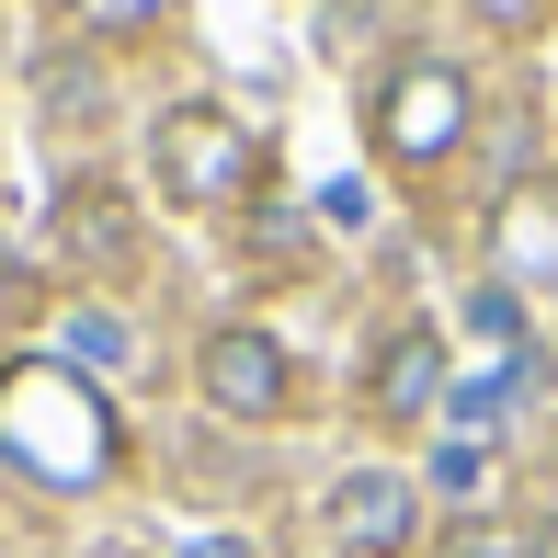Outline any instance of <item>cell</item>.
Returning a JSON list of instances; mask_svg holds the SVG:
<instances>
[{
  "label": "cell",
  "instance_id": "obj_1",
  "mask_svg": "<svg viewBox=\"0 0 558 558\" xmlns=\"http://www.w3.org/2000/svg\"><path fill=\"white\" fill-rule=\"evenodd\" d=\"M0 456H12L23 478H46V490H92V478H114V399L92 388L69 353H23V365H0Z\"/></svg>",
  "mask_w": 558,
  "mask_h": 558
},
{
  "label": "cell",
  "instance_id": "obj_2",
  "mask_svg": "<svg viewBox=\"0 0 558 558\" xmlns=\"http://www.w3.org/2000/svg\"><path fill=\"white\" fill-rule=\"evenodd\" d=\"M468 125H478L468 69H445V58H399V69H388V92H376V148H388V160L434 171V160L468 148Z\"/></svg>",
  "mask_w": 558,
  "mask_h": 558
},
{
  "label": "cell",
  "instance_id": "obj_3",
  "mask_svg": "<svg viewBox=\"0 0 558 558\" xmlns=\"http://www.w3.org/2000/svg\"><path fill=\"white\" fill-rule=\"evenodd\" d=\"M148 183H160L171 206H228V194L251 183V137L217 104H171L148 125Z\"/></svg>",
  "mask_w": 558,
  "mask_h": 558
},
{
  "label": "cell",
  "instance_id": "obj_4",
  "mask_svg": "<svg viewBox=\"0 0 558 558\" xmlns=\"http://www.w3.org/2000/svg\"><path fill=\"white\" fill-rule=\"evenodd\" d=\"M445 399H456V342L434 319H411V331L376 342V365H365V411L376 422H434Z\"/></svg>",
  "mask_w": 558,
  "mask_h": 558
},
{
  "label": "cell",
  "instance_id": "obj_5",
  "mask_svg": "<svg viewBox=\"0 0 558 558\" xmlns=\"http://www.w3.org/2000/svg\"><path fill=\"white\" fill-rule=\"evenodd\" d=\"M206 411H228V422H274L286 411V353H274V331L263 319H228V331H206Z\"/></svg>",
  "mask_w": 558,
  "mask_h": 558
},
{
  "label": "cell",
  "instance_id": "obj_6",
  "mask_svg": "<svg viewBox=\"0 0 558 558\" xmlns=\"http://www.w3.org/2000/svg\"><path fill=\"white\" fill-rule=\"evenodd\" d=\"M331 536L353 547V558H399L422 536V501H411V478L399 468H353L342 490H331Z\"/></svg>",
  "mask_w": 558,
  "mask_h": 558
},
{
  "label": "cell",
  "instance_id": "obj_7",
  "mask_svg": "<svg viewBox=\"0 0 558 558\" xmlns=\"http://www.w3.org/2000/svg\"><path fill=\"white\" fill-rule=\"evenodd\" d=\"M547 274H558V194H501V286H547Z\"/></svg>",
  "mask_w": 558,
  "mask_h": 558
},
{
  "label": "cell",
  "instance_id": "obj_8",
  "mask_svg": "<svg viewBox=\"0 0 558 558\" xmlns=\"http://www.w3.org/2000/svg\"><path fill=\"white\" fill-rule=\"evenodd\" d=\"M58 251H69V263H92V274H114L125 251H137V240H125V206H114L104 183H69V194H58Z\"/></svg>",
  "mask_w": 558,
  "mask_h": 558
},
{
  "label": "cell",
  "instance_id": "obj_9",
  "mask_svg": "<svg viewBox=\"0 0 558 558\" xmlns=\"http://www.w3.org/2000/svg\"><path fill=\"white\" fill-rule=\"evenodd\" d=\"M456 331H468L478 353H501V365H524V296H513V286L490 274V286L468 296V319H456Z\"/></svg>",
  "mask_w": 558,
  "mask_h": 558
},
{
  "label": "cell",
  "instance_id": "obj_10",
  "mask_svg": "<svg viewBox=\"0 0 558 558\" xmlns=\"http://www.w3.org/2000/svg\"><path fill=\"white\" fill-rule=\"evenodd\" d=\"M35 92H46V114H81V125L104 114V69H92V58H81V69H69V58H46V81H35Z\"/></svg>",
  "mask_w": 558,
  "mask_h": 558
},
{
  "label": "cell",
  "instance_id": "obj_11",
  "mask_svg": "<svg viewBox=\"0 0 558 558\" xmlns=\"http://www.w3.org/2000/svg\"><path fill=\"white\" fill-rule=\"evenodd\" d=\"M434 558H524V524H490V513H456Z\"/></svg>",
  "mask_w": 558,
  "mask_h": 558
},
{
  "label": "cell",
  "instance_id": "obj_12",
  "mask_svg": "<svg viewBox=\"0 0 558 558\" xmlns=\"http://www.w3.org/2000/svg\"><path fill=\"white\" fill-rule=\"evenodd\" d=\"M69 12H81L92 35H137V23H160L171 0H69Z\"/></svg>",
  "mask_w": 558,
  "mask_h": 558
},
{
  "label": "cell",
  "instance_id": "obj_13",
  "mask_svg": "<svg viewBox=\"0 0 558 558\" xmlns=\"http://www.w3.org/2000/svg\"><path fill=\"white\" fill-rule=\"evenodd\" d=\"M69 365H81V376L92 365H125V331H114V319H81V353H69Z\"/></svg>",
  "mask_w": 558,
  "mask_h": 558
},
{
  "label": "cell",
  "instance_id": "obj_14",
  "mask_svg": "<svg viewBox=\"0 0 558 558\" xmlns=\"http://www.w3.org/2000/svg\"><path fill=\"white\" fill-rule=\"evenodd\" d=\"M434 490H478V445H445L434 456Z\"/></svg>",
  "mask_w": 558,
  "mask_h": 558
},
{
  "label": "cell",
  "instance_id": "obj_15",
  "mask_svg": "<svg viewBox=\"0 0 558 558\" xmlns=\"http://www.w3.org/2000/svg\"><path fill=\"white\" fill-rule=\"evenodd\" d=\"M468 12H478V23H501V35H524V23H536L547 0H468Z\"/></svg>",
  "mask_w": 558,
  "mask_h": 558
},
{
  "label": "cell",
  "instance_id": "obj_16",
  "mask_svg": "<svg viewBox=\"0 0 558 558\" xmlns=\"http://www.w3.org/2000/svg\"><path fill=\"white\" fill-rule=\"evenodd\" d=\"M524 558H558V513H536V524H524Z\"/></svg>",
  "mask_w": 558,
  "mask_h": 558
},
{
  "label": "cell",
  "instance_id": "obj_17",
  "mask_svg": "<svg viewBox=\"0 0 558 558\" xmlns=\"http://www.w3.org/2000/svg\"><path fill=\"white\" fill-rule=\"evenodd\" d=\"M183 558H251V547L240 536H206V547H183Z\"/></svg>",
  "mask_w": 558,
  "mask_h": 558
}]
</instances>
